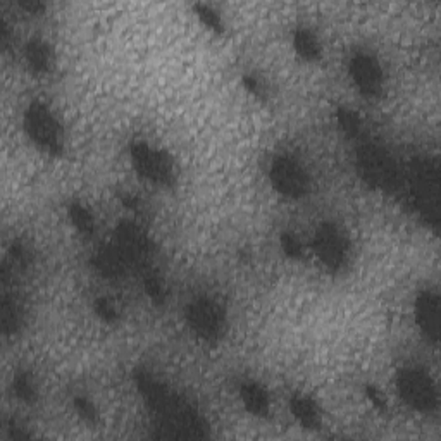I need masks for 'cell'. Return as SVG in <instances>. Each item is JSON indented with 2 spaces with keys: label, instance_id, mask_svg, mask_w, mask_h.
Masks as SVG:
<instances>
[{
  "label": "cell",
  "instance_id": "8",
  "mask_svg": "<svg viewBox=\"0 0 441 441\" xmlns=\"http://www.w3.org/2000/svg\"><path fill=\"white\" fill-rule=\"evenodd\" d=\"M297 44H299V47L302 49L303 53H314L315 52L314 40H312V38L307 33L300 35V37L297 38Z\"/></svg>",
  "mask_w": 441,
  "mask_h": 441
},
{
  "label": "cell",
  "instance_id": "5",
  "mask_svg": "<svg viewBox=\"0 0 441 441\" xmlns=\"http://www.w3.org/2000/svg\"><path fill=\"white\" fill-rule=\"evenodd\" d=\"M138 157V166L142 167L143 173H147L152 178H160L166 174L167 166L164 157H160L159 153L152 152V150H145V152L136 153Z\"/></svg>",
  "mask_w": 441,
  "mask_h": 441
},
{
  "label": "cell",
  "instance_id": "7",
  "mask_svg": "<svg viewBox=\"0 0 441 441\" xmlns=\"http://www.w3.org/2000/svg\"><path fill=\"white\" fill-rule=\"evenodd\" d=\"M319 250H321L322 257L331 264V260H336L342 256V243H340L338 236H335V233H328V235L321 238Z\"/></svg>",
  "mask_w": 441,
  "mask_h": 441
},
{
  "label": "cell",
  "instance_id": "3",
  "mask_svg": "<svg viewBox=\"0 0 441 441\" xmlns=\"http://www.w3.org/2000/svg\"><path fill=\"white\" fill-rule=\"evenodd\" d=\"M353 73L362 88L369 90V92H374L379 83V71L371 59H367V57H358L357 63H355Z\"/></svg>",
  "mask_w": 441,
  "mask_h": 441
},
{
  "label": "cell",
  "instance_id": "2",
  "mask_svg": "<svg viewBox=\"0 0 441 441\" xmlns=\"http://www.w3.org/2000/svg\"><path fill=\"white\" fill-rule=\"evenodd\" d=\"M276 185L285 193H299L303 188V174L299 167L290 160H281L278 166H274Z\"/></svg>",
  "mask_w": 441,
  "mask_h": 441
},
{
  "label": "cell",
  "instance_id": "6",
  "mask_svg": "<svg viewBox=\"0 0 441 441\" xmlns=\"http://www.w3.org/2000/svg\"><path fill=\"white\" fill-rule=\"evenodd\" d=\"M405 390L408 392L410 398H415L414 401H428L429 400V385L424 376L410 374L403 381Z\"/></svg>",
  "mask_w": 441,
  "mask_h": 441
},
{
  "label": "cell",
  "instance_id": "4",
  "mask_svg": "<svg viewBox=\"0 0 441 441\" xmlns=\"http://www.w3.org/2000/svg\"><path fill=\"white\" fill-rule=\"evenodd\" d=\"M192 319L197 324V328H199V331L206 333V335L214 333L217 329V326H219V315H217L216 309L210 307L209 303L195 307Z\"/></svg>",
  "mask_w": 441,
  "mask_h": 441
},
{
  "label": "cell",
  "instance_id": "1",
  "mask_svg": "<svg viewBox=\"0 0 441 441\" xmlns=\"http://www.w3.org/2000/svg\"><path fill=\"white\" fill-rule=\"evenodd\" d=\"M28 126H30L31 135L35 136V140L42 143L45 147H57V130H56V123H53L52 117L45 113L44 109H33L30 113V117H28Z\"/></svg>",
  "mask_w": 441,
  "mask_h": 441
}]
</instances>
